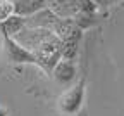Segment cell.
I'll return each mask as SVG.
<instances>
[{
  "mask_svg": "<svg viewBox=\"0 0 124 116\" xmlns=\"http://www.w3.org/2000/svg\"><path fill=\"white\" fill-rule=\"evenodd\" d=\"M83 101H85V81H79L78 85L64 92V95L59 99V109L62 114L72 116L81 109Z\"/></svg>",
  "mask_w": 124,
  "mask_h": 116,
  "instance_id": "6da1fadb",
  "label": "cell"
},
{
  "mask_svg": "<svg viewBox=\"0 0 124 116\" xmlns=\"http://www.w3.org/2000/svg\"><path fill=\"white\" fill-rule=\"evenodd\" d=\"M24 19H26L28 28H43V29H50V31H54L57 28L59 21H60V18L57 14H54L48 7H45V9H41L35 14L28 16Z\"/></svg>",
  "mask_w": 124,
  "mask_h": 116,
  "instance_id": "7a4b0ae2",
  "label": "cell"
},
{
  "mask_svg": "<svg viewBox=\"0 0 124 116\" xmlns=\"http://www.w3.org/2000/svg\"><path fill=\"white\" fill-rule=\"evenodd\" d=\"M4 43H5V50H7V56H9V61L10 62H17V64H21V62L36 64V57L31 54L29 50H26L24 47H21L12 37L4 35Z\"/></svg>",
  "mask_w": 124,
  "mask_h": 116,
  "instance_id": "3957f363",
  "label": "cell"
},
{
  "mask_svg": "<svg viewBox=\"0 0 124 116\" xmlns=\"http://www.w3.org/2000/svg\"><path fill=\"white\" fill-rule=\"evenodd\" d=\"M52 75H54L55 81H59L60 85H69L71 81L76 78V64H74V61L60 59L55 64Z\"/></svg>",
  "mask_w": 124,
  "mask_h": 116,
  "instance_id": "277c9868",
  "label": "cell"
},
{
  "mask_svg": "<svg viewBox=\"0 0 124 116\" xmlns=\"http://www.w3.org/2000/svg\"><path fill=\"white\" fill-rule=\"evenodd\" d=\"M79 0H46V7L59 18H74Z\"/></svg>",
  "mask_w": 124,
  "mask_h": 116,
  "instance_id": "5b68a950",
  "label": "cell"
},
{
  "mask_svg": "<svg viewBox=\"0 0 124 116\" xmlns=\"http://www.w3.org/2000/svg\"><path fill=\"white\" fill-rule=\"evenodd\" d=\"M10 2L14 7V14H19L23 18H28L46 7V0H10Z\"/></svg>",
  "mask_w": 124,
  "mask_h": 116,
  "instance_id": "8992f818",
  "label": "cell"
},
{
  "mask_svg": "<svg viewBox=\"0 0 124 116\" xmlns=\"http://www.w3.org/2000/svg\"><path fill=\"white\" fill-rule=\"evenodd\" d=\"M26 26V19L19 14H12L9 19H5L2 24H0V29H2L4 35L7 37H16L17 33Z\"/></svg>",
  "mask_w": 124,
  "mask_h": 116,
  "instance_id": "52a82bcc",
  "label": "cell"
},
{
  "mask_svg": "<svg viewBox=\"0 0 124 116\" xmlns=\"http://www.w3.org/2000/svg\"><path fill=\"white\" fill-rule=\"evenodd\" d=\"M12 14H14V7L10 0H0V24L5 19H9Z\"/></svg>",
  "mask_w": 124,
  "mask_h": 116,
  "instance_id": "ba28073f",
  "label": "cell"
},
{
  "mask_svg": "<svg viewBox=\"0 0 124 116\" xmlns=\"http://www.w3.org/2000/svg\"><path fill=\"white\" fill-rule=\"evenodd\" d=\"M97 5H102V7H107V5H114L117 2H121V0H93Z\"/></svg>",
  "mask_w": 124,
  "mask_h": 116,
  "instance_id": "9c48e42d",
  "label": "cell"
}]
</instances>
